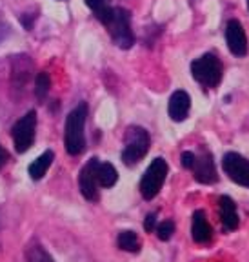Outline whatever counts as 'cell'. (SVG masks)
I'll list each match as a JSON object with an SVG mask.
<instances>
[{
  "label": "cell",
  "mask_w": 249,
  "mask_h": 262,
  "mask_svg": "<svg viewBox=\"0 0 249 262\" xmlns=\"http://www.w3.org/2000/svg\"><path fill=\"white\" fill-rule=\"evenodd\" d=\"M87 117V106L86 102L78 104L65 119V151L70 155H80L86 147V137H84V124Z\"/></svg>",
  "instance_id": "cell-1"
},
{
  "label": "cell",
  "mask_w": 249,
  "mask_h": 262,
  "mask_svg": "<svg viewBox=\"0 0 249 262\" xmlns=\"http://www.w3.org/2000/svg\"><path fill=\"white\" fill-rule=\"evenodd\" d=\"M191 73L198 84L206 88H217L222 80L224 75V66H222L220 58L213 53H206L193 60L191 64Z\"/></svg>",
  "instance_id": "cell-2"
},
{
  "label": "cell",
  "mask_w": 249,
  "mask_h": 262,
  "mask_svg": "<svg viewBox=\"0 0 249 262\" xmlns=\"http://www.w3.org/2000/svg\"><path fill=\"white\" fill-rule=\"evenodd\" d=\"M151 139L144 127L131 126L126 131V147L122 151V162L126 166H137L149 151Z\"/></svg>",
  "instance_id": "cell-3"
},
{
  "label": "cell",
  "mask_w": 249,
  "mask_h": 262,
  "mask_svg": "<svg viewBox=\"0 0 249 262\" xmlns=\"http://www.w3.org/2000/svg\"><path fill=\"white\" fill-rule=\"evenodd\" d=\"M111 38L120 49H129L135 44V35L131 29V13L124 8H113V15L106 24Z\"/></svg>",
  "instance_id": "cell-4"
},
{
  "label": "cell",
  "mask_w": 249,
  "mask_h": 262,
  "mask_svg": "<svg viewBox=\"0 0 249 262\" xmlns=\"http://www.w3.org/2000/svg\"><path fill=\"white\" fill-rule=\"evenodd\" d=\"M166 177H168V162L160 157L153 159L151 164L147 166L142 180H140V193L146 201H151L159 195L164 182H166Z\"/></svg>",
  "instance_id": "cell-5"
},
{
  "label": "cell",
  "mask_w": 249,
  "mask_h": 262,
  "mask_svg": "<svg viewBox=\"0 0 249 262\" xmlns=\"http://www.w3.org/2000/svg\"><path fill=\"white\" fill-rule=\"evenodd\" d=\"M35 129H37V113H35V111H28V113H26L11 129L13 142H15L16 151L26 153L29 147L33 146Z\"/></svg>",
  "instance_id": "cell-6"
},
{
  "label": "cell",
  "mask_w": 249,
  "mask_h": 262,
  "mask_svg": "<svg viewBox=\"0 0 249 262\" xmlns=\"http://www.w3.org/2000/svg\"><path fill=\"white\" fill-rule=\"evenodd\" d=\"M222 168L233 182L249 188V159L238 153H225L222 159Z\"/></svg>",
  "instance_id": "cell-7"
},
{
  "label": "cell",
  "mask_w": 249,
  "mask_h": 262,
  "mask_svg": "<svg viewBox=\"0 0 249 262\" xmlns=\"http://www.w3.org/2000/svg\"><path fill=\"white\" fill-rule=\"evenodd\" d=\"M100 160L97 157L87 160L80 169L78 175V186H80V193L84 195V199L91 202L98 201V182H97V168Z\"/></svg>",
  "instance_id": "cell-8"
},
{
  "label": "cell",
  "mask_w": 249,
  "mask_h": 262,
  "mask_svg": "<svg viewBox=\"0 0 249 262\" xmlns=\"http://www.w3.org/2000/svg\"><path fill=\"white\" fill-rule=\"evenodd\" d=\"M225 42H228L229 51L235 57H245L247 53V37L238 20H229L225 26Z\"/></svg>",
  "instance_id": "cell-9"
},
{
  "label": "cell",
  "mask_w": 249,
  "mask_h": 262,
  "mask_svg": "<svg viewBox=\"0 0 249 262\" xmlns=\"http://www.w3.org/2000/svg\"><path fill=\"white\" fill-rule=\"evenodd\" d=\"M191 169H193V175H195V180L200 182V184H213L218 179L215 160H213V155L209 151L202 153L200 157H196Z\"/></svg>",
  "instance_id": "cell-10"
},
{
  "label": "cell",
  "mask_w": 249,
  "mask_h": 262,
  "mask_svg": "<svg viewBox=\"0 0 249 262\" xmlns=\"http://www.w3.org/2000/svg\"><path fill=\"white\" fill-rule=\"evenodd\" d=\"M189 110H191V97H189L186 91L178 90L169 97L168 113H169V119L171 120L182 122V120L188 117Z\"/></svg>",
  "instance_id": "cell-11"
},
{
  "label": "cell",
  "mask_w": 249,
  "mask_h": 262,
  "mask_svg": "<svg viewBox=\"0 0 249 262\" xmlns=\"http://www.w3.org/2000/svg\"><path fill=\"white\" fill-rule=\"evenodd\" d=\"M191 233H193V241H195L196 244H206V242L211 241L213 229H211V224H209L208 217H206V213L202 211V209H196V211L193 213Z\"/></svg>",
  "instance_id": "cell-12"
},
{
  "label": "cell",
  "mask_w": 249,
  "mask_h": 262,
  "mask_svg": "<svg viewBox=\"0 0 249 262\" xmlns=\"http://www.w3.org/2000/svg\"><path fill=\"white\" fill-rule=\"evenodd\" d=\"M218 208H220V221L224 224L225 231H233L238 228V211L237 204L231 196L222 195L220 201H218Z\"/></svg>",
  "instance_id": "cell-13"
},
{
  "label": "cell",
  "mask_w": 249,
  "mask_h": 262,
  "mask_svg": "<svg viewBox=\"0 0 249 262\" xmlns=\"http://www.w3.org/2000/svg\"><path fill=\"white\" fill-rule=\"evenodd\" d=\"M119 180V171L111 162H98L97 168V182L102 188H111Z\"/></svg>",
  "instance_id": "cell-14"
},
{
  "label": "cell",
  "mask_w": 249,
  "mask_h": 262,
  "mask_svg": "<svg viewBox=\"0 0 249 262\" xmlns=\"http://www.w3.org/2000/svg\"><path fill=\"white\" fill-rule=\"evenodd\" d=\"M55 155L53 151H44L40 157H38L35 162H31V166H29V177H31L33 180H40L42 177L48 173L49 166H51V162H53Z\"/></svg>",
  "instance_id": "cell-15"
},
{
  "label": "cell",
  "mask_w": 249,
  "mask_h": 262,
  "mask_svg": "<svg viewBox=\"0 0 249 262\" xmlns=\"http://www.w3.org/2000/svg\"><path fill=\"white\" fill-rule=\"evenodd\" d=\"M117 244H119L120 250L129 251V253H139L140 251V241L137 237L135 231L126 229V231H120L119 238H117Z\"/></svg>",
  "instance_id": "cell-16"
},
{
  "label": "cell",
  "mask_w": 249,
  "mask_h": 262,
  "mask_svg": "<svg viewBox=\"0 0 249 262\" xmlns=\"http://www.w3.org/2000/svg\"><path fill=\"white\" fill-rule=\"evenodd\" d=\"M49 86H51V82H49V75L48 73H38L37 80H35V95H37L38 100H44L46 95L49 91Z\"/></svg>",
  "instance_id": "cell-17"
},
{
  "label": "cell",
  "mask_w": 249,
  "mask_h": 262,
  "mask_svg": "<svg viewBox=\"0 0 249 262\" xmlns=\"http://www.w3.org/2000/svg\"><path fill=\"white\" fill-rule=\"evenodd\" d=\"M28 262H55V260L42 246H31L28 250Z\"/></svg>",
  "instance_id": "cell-18"
},
{
  "label": "cell",
  "mask_w": 249,
  "mask_h": 262,
  "mask_svg": "<svg viewBox=\"0 0 249 262\" xmlns=\"http://www.w3.org/2000/svg\"><path fill=\"white\" fill-rule=\"evenodd\" d=\"M155 231H156V237H159L160 241L166 242L173 237V233H175V224H173L171 221H164V222H160V224H156Z\"/></svg>",
  "instance_id": "cell-19"
},
{
  "label": "cell",
  "mask_w": 249,
  "mask_h": 262,
  "mask_svg": "<svg viewBox=\"0 0 249 262\" xmlns=\"http://www.w3.org/2000/svg\"><path fill=\"white\" fill-rule=\"evenodd\" d=\"M195 153L193 151H184L182 155H180V162H182V166H184L186 169H191L193 164H195Z\"/></svg>",
  "instance_id": "cell-20"
},
{
  "label": "cell",
  "mask_w": 249,
  "mask_h": 262,
  "mask_svg": "<svg viewBox=\"0 0 249 262\" xmlns=\"http://www.w3.org/2000/svg\"><path fill=\"white\" fill-rule=\"evenodd\" d=\"M86 6L93 13H97V11H100V9L106 8V6H109V4H107V0H86Z\"/></svg>",
  "instance_id": "cell-21"
},
{
  "label": "cell",
  "mask_w": 249,
  "mask_h": 262,
  "mask_svg": "<svg viewBox=\"0 0 249 262\" xmlns=\"http://www.w3.org/2000/svg\"><path fill=\"white\" fill-rule=\"evenodd\" d=\"M155 228H156V213H149L146 217V221H144V229L146 231H155Z\"/></svg>",
  "instance_id": "cell-22"
},
{
  "label": "cell",
  "mask_w": 249,
  "mask_h": 262,
  "mask_svg": "<svg viewBox=\"0 0 249 262\" xmlns=\"http://www.w3.org/2000/svg\"><path fill=\"white\" fill-rule=\"evenodd\" d=\"M6 160H8V151H6L4 147L0 146V169L4 168V164H6Z\"/></svg>",
  "instance_id": "cell-23"
},
{
  "label": "cell",
  "mask_w": 249,
  "mask_h": 262,
  "mask_svg": "<svg viewBox=\"0 0 249 262\" xmlns=\"http://www.w3.org/2000/svg\"><path fill=\"white\" fill-rule=\"evenodd\" d=\"M247 8H249V0H247Z\"/></svg>",
  "instance_id": "cell-24"
}]
</instances>
